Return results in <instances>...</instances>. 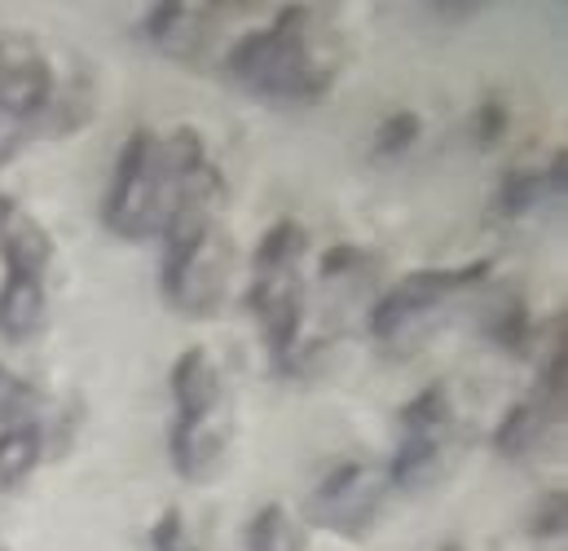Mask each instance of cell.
Returning a JSON list of instances; mask_svg holds the SVG:
<instances>
[{
	"mask_svg": "<svg viewBox=\"0 0 568 551\" xmlns=\"http://www.w3.org/2000/svg\"><path fill=\"white\" fill-rule=\"evenodd\" d=\"M225 71L261 102H322L339 76V49L308 4H286L270 27L247 31L225 53Z\"/></svg>",
	"mask_w": 568,
	"mask_h": 551,
	"instance_id": "cell-1",
	"label": "cell"
},
{
	"mask_svg": "<svg viewBox=\"0 0 568 551\" xmlns=\"http://www.w3.org/2000/svg\"><path fill=\"white\" fill-rule=\"evenodd\" d=\"M489 274V261H476L467 270H419L406 274L393 291H384L371 309V335L384 353L393 358H410L432 327L440 322V304L467 287H476L480 278Z\"/></svg>",
	"mask_w": 568,
	"mask_h": 551,
	"instance_id": "cell-2",
	"label": "cell"
},
{
	"mask_svg": "<svg viewBox=\"0 0 568 551\" xmlns=\"http://www.w3.org/2000/svg\"><path fill=\"white\" fill-rule=\"evenodd\" d=\"M168 199L172 194L159 168V133L138 129L115 159V181H111L102 221L120 239H150L168 217Z\"/></svg>",
	"mask_w": 568,
	"mask_h": 551,
	"instance_id": "cell-3",
	"label": "cell"
},
{
	"mask_svg": "<svg viewBox=\"0 0 568 551\" xmlns=\"http://www.w3.org/2000/svg\"><path fill=\"white\" fill-rule=\"evenodd\" d=\"M388 490L393 485H388V477H384L379 463H366V459L335 463L313 485V494H308V521L317 530L339 534V539H362L379 521Z\"/></svg>",
	"mask_w": 568,
	"mask_h": 551,
	"instance_id": "cell-4",
	"label": "cell"
},
{
	"mask_svg": "<svg viewBox=\"0 0 568 551\" xmlns=\"http://www.w3.org/2000/svg\"><path fill=\"white\" fill-rule=\"evenodd\" d=\"M230 282V239L225 226L207 230L181 252H163V300L185 318H207L221 309Z\"/></svg>",
	"mask_w": 568,
	"mask_h": 551,
	"instance_id": "cell-5",
	"label": "cell"
},
{
	"mask_svg": "<svg viewBox=\"0 0 568 551\" xmlns=\"http://www.w3.org/2000/svg\"><path fill=\"white\" fill-rule=\"evenodd\" d=\"M58 76L49 67V58L18 36L0 40V116L9 120H40L53 102Z\"/></svg>",
	"mask_w": 568,
	"mask_h": 551,
	"instance_id": "cell-6",
	"label": "cell"
},
{
	"mask_svg": "<svg viewBox=\"0 0 568 551\" xmlns=\"http://www.w3.org/2000/svg\"><path fill=\"white\" fill-rule=\"evenodd\" d=\"M247 304L261 322V335L274 353V367L300 349V327H304V282L295 274H252Z\"/></svg>",
	"mask_w": 568,
	"mask_h": 551,
	"instance_id": "cell-7",
	"label": "cell"
},
{
	"mask_svg": "<svg viewBox=\"0 0 568 551\" xmlns=\"http://www.w3.org/2000/svg\"><path fill=\"white\" fill-rule=\"evenodd\" d=\"M145 40L172 62H199L212 40V9L190 0H163L145 13Z\"/></svg>",
	"mask_w": 568,
	"mask_h": 551,
	"instance_id": "cell-8",
	"label": "cell"
},
{
	"mask_svg": "<svg viewBox=\"0 0 568 551\" xmlns=\"http://www.w3.org/2000/svg\"><path fill=\"white\" fill-rule=\"evenodd\" d=\"M225 445H230V411L199 414V419H176L172 432H168L172 468L185 481L212 477L221 468V459H225Z\"/></svg>",
	"mask_w": 568,
	"mask_h": 551,
	"instance_id": "cell-9",
	"label": "cell"
},
{
	"mask_svg": "<svg viewBox=\"0 0 568 551\" xmlns=\"http://www.w3.org/2000/svg\"><path fill=\"white\" fill-rule=\"evenodd\" d=\"M172 402H176V419H199V414L225 411V384H221V367L207 349H185L172 362Z\"/></svg>",
	"mask_w": 568,
	"mask_h": 551,
	"instance_id": "cell-10",
	"label": "cell"
},
{
	"mask_svg": "<svg viewBox=\"0 0 568 551\" xmlns=\"http://www.w3.org/2000/svg\"><path fill=\"white\" fill-rule=\"evenodd\" d=\"M445 463H449V437H419V432H402V445H397V454L388 459V485H397V490H427V485H436L440 481V472H445Z\"/></svg>",
	"mask_w": 568,
	"mask_h": 551,
	"instance_id": "cell-11",
	"label": "cell"
},
{
	"mask_svg": "<svg viewBox=\"0 0 568 551\" xmlns=\"http://www.w3.org/2000/svg\"><path fill=\"white\" fill-rule=\"evenodd\" d=\"M49 318V300H44V282L40 278L4 274L0 282V335L4 340H31Z\"/></svg>",
	"mask_w": 568,
	"mask_h": 551,
	"instance_id": "cell-12",
	"label": "cell"
},
{
	"mask_svg": "<svg viewBox=\"0 0 568 551\" xmlns=\"http://www.w3.org/2000/svg\"><path fill=\"white\" fill-rule=\"evenodd\" d=\"M551 423H556V411H547V402L534 393V398L507 407V414L498 419V428H494L489 441H494V450L503 459H529L542 445V437H547Z\"/></svg>",
	"mask_w": 568,
	"mask_h": 551,
	"instance_id": "cell-13",
	"label": "cell"
},
{
	"mask_svg": "<svg viewBox=\"0 0 568 551\" xmlns=\"http://www.w3.org/2000/svg\"><path fill=\"white\" fill-rule=\"evenodd\" d=\"M0 257H4L9 274L44 278V270L53 266V239L44 234L40 221H31V217H13L9 234L0 239Z\"/></svg>",
	"mask_w": 568,
	"mask_h": 551,
	"instance_id": "cell-14",
	"label": "cell"
},
{
	"mask_svg": "<svg viewBox=\"0 0 568 551\" xmlns=\"http://www.w3.org/2000/svg\"><path fill=\"white\" fill-rule=\"evenodd\" d=\"M547 203H560L551 181H547V168H511L498 181V212L507 221H525V217H534Z\"/></svg>",
	"mask_w": 568,
	"mask_h": 551,
	"instance_id": "cell-15",
	"label": "cell"
},
{
	"mask_svg": "<svg viewBox=\"0 0 568 551\" xmlns=\"http://www.w3.org/2000/svg\"><path fill=\"white\" fill-rule=\"evenodd\" d=\"M308 252V234L300 221H278L265 230L256 257H252V274H295L300 261Z\"/></svg>",
	"mask_w": 568,
	"mask_h": 551,
	"instance_id": "cell-16",
	"label": "cell"
},
{
	"mask_svg": "<svg viewBox=\"0 0 568 551\" xmlns=\"http://www.w3.org/2000/svg\"><path fill=\"white\" fill-rule=\"evenodd\" d=\"M44 459V432L40 428H4L0 432V494L22 485Z\"/></svg>",
	"mask_w": 568,
	"mask_h": 551,
	"instance_id": "cell-17",
	"label": "cell"
},
{
	"mask_svg": "<svg viewBox=\"0 0 568 551\" xmlns=\"http://www.w3.org/2000/svg\"><path fill=\"white\" fill-rule=\"evenodd\" d=\"M247 551H304V530L283 503H265L247 521Z\"/></svg>",
	"mask_w": 568,
	"mask_h": 551,
	"instance_id": "cell-18",
	"label": "cell"
},
{
	"mask_svg": "<svg viewBox=\"0 0 568 551\" xmlns=\"http://www.w3.org/2000/svg\"><path fill=\"white\" fill-rule=\"evenodd\" d=\"M40 407H44L40 389L27 375H18L13 367L0 362V432L4 428H36Z\"/></svg>",
	"mask_w": 568,
	"mask_h": 551,
	"instance_id": "cell-19",
	"label": "cell"
},
{
	"mask_svg": "<svg viewBox=\"0 0 568 551\" xmlns=\"http://www.w3.org/2000/svg\"><path fill=\"white\" fill-rule=\"evenodd\" d=\"M449 428H454V407H449V389L445 384H427L419 398H410L402 407V432L449 437Z\"/></svg>",
	"mask_w": 568,
	"mask_h": 551,
	"instance_id": "cell-20",
	"label": "cell"
},
{
	"mask_svg": "<svg viewBox=\"0 0 568 551\" xmlns=\"http://www.w3.org/2000/svg\"><path fill=\"white\" fill-rule=\"evenodd\" d=\"M485 335H489L503 353L525 358V353H529V309H525L520 300L498 304V309L485 318Z\"/></svg>",
	"mask_w": 568,
	"mask_h": 551,
	"instance_id": "cell-21",
	"label": "cell"
},
{
	"mask_svg": "<svg viewBox=\"0 0 568 551\" xmlns=\"http://www.w3.org/2000/svg\"><path fill=\"white\" fill-rule=\"evenodd\" d=\"M150 551H203V539L194 534V525L181 508H168L150 525Z\"/></svg>",
	"mask_w": 568,
	"mask_h": 551,
	"instance_id": "cell-22",
	"label": "cell"
},
{
	"mask_svg": "<svg viewBox=\"0 0 568 551\" xmlns=\"http://www.w3.org/2000/svg\"><path fill=\"white\" fill-rule=\"evenodd\" d=\"M424 133V120L415 116V111H397L393 120H384L379 124V138H375V150L379 154H402L406 146H415Z\"/></svg>",
	"mask_w": 568,
	"mask_h": 551,
	"instance_id": "cell-23",
	"label": "cell"
},
{
	"mask_svg": "<svg viewBox=\"0 0 568 551\" xmlns=\"http://www.w3.org/2000/svg\"><path fill=\"white\" fill-rule=\"evenodd\" d=\"M366 266H371V257H366V252H357V248H331V252L322 257V278L362 274Z\"/></svg>",
	"mask_w": 568,
	"mask_h": 551,
	"instance_id": "cell-24",
	"label": "cell"
},
{
	"mask_svg": "<svg viewBox=\"0 0 568 551\" xmlns=\"http://www.w3.org/2000/svg\"><path fill=\"white\" fill-rule=\"evenodd\" d=\"M503 129H507V111H503V102H498V98L480 102V111H476V141H480V146H494V141L503 138Z\"/></svg>",
	"mask_w": 568,
	"mask_h": 551,
	"instance_id": "cell-25",
	"label": "cell"
},
{
	"mask_svg": "<svg viewBox=\"0 0 568 551\" xmlns=\"http://www.w3.org/2000/svg\"><path fill=\"white\" fill-rule=\"evenodd\" d=\"M534 534H542V539H556V534H565V490L547 494V508L538 512V521H534Z\"/></svg>",
	"mask_w": 568,
	"mask_h": 551,
	"instance_id": "cell-26",
	"label": "cell"
},
{
	"mask_svg": "<svg viewBox=\"0 0 568 551\" xmlns=\"http://www.w3.org/2000/svg\"><path fill=\"white\" fill-rule=\"evenodd\" d=\"M13 217H18V208H13V199L0 190V239L9 234V226H13Z\"/></svg>",
	"mask_w": 568,
	"mask_h": 551,
	"instance_id": "cell-27",
	"label": "cell"
},
{
	"mask_svg": "<svg viewBox=\"0 0 568 551\" xmlns=\"http://www.w3.org/2000/svg\"><path fill=\"white\" fill-rule=\"evenodd\" d=\"M13 146H18V138H13V133H0V168L9 163V154H13Z\"/></svg>",
	"mask_w": 568,
	"mask_h": 551,
	"instance_id": "cell-28",
	"label": "cell"
},
{
	"mask_svg": "<svg viewBox=\"0 0 568 551\" xmlns=\"http://www.w3.org/2000/svg\"><path fill=\"white\" fill-rule=\"evenodd\" d=\"M440 551H463V548H458V543H449V548H440Z\"/></svg>",
	"mask_w": 568,
	"mask_h": 551,
	"instance_id": "cell-29",
	"label": "cell"
},
{
	"mask_svg": "<svg viewBox=\"0 0 568 551\" xmlns=\"http://www.w3.org/2000/svg\"><path fill=\"white\" fill-rule=\"evenodd\" d=\"M0 551H4V548H0Z\"/></svg>",
	"mask_w": 568,
	"mask_h": 551,
	"instance_id": "cell-30",
	"label": "cell"
}]
</instances>
